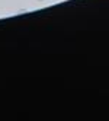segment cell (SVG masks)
<instances>
[{
	"label": "cell",
	"mask_w": 109,
	"mask_h": 121,
	"mask_svg": "<svg viewBox=\"0 0 109 121\" xmlns=\"http://www.w3.org/2000/svg\"><path fill=\"white\" fill-rule=\"evenodd\" d=\"M38 2H45V0H38Z\"/></svg>",
	"instance_id": "6da1fadb"
}]
</instances>
